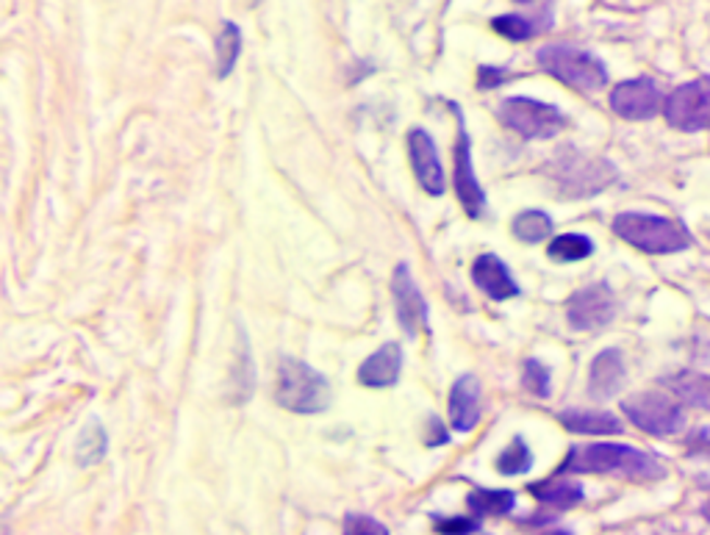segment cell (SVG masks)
Returning <instances> with one entry per match:
<instances>
[{"label":"cell","instance_id":"obj_14","mask_svg":"<svg viewBox=\"0 0 710 535\" xmlns=\"http://www.w3.org/2000/svg\"><path fill=\"white\" fill-rule=\"evenodd\" d=\"M472 280L474 286L483 294H489L492 300H511L519 294V283L511 278L503 258H497L494 253H483V256L472 264Z\"/></svg>","mask_w":710,"mask_h":535},{"label":"cell","instance_id":"obj_22","mask_svg":"<svg viewBox=\"0 0 710 535\" xmlns=\"http://www.w3.org/2000/svg\"><path fill=\"white\" fill-rule=\"evenodd\" d=\"M109 436L106 430L100 428L98 422H92L89 428H84L81 438L75 442V463L78 467H94L106 458Z\"/></svg>","mask_w":710,"mask_h":535},{"label":"cell","instance_id":"obj_26","mask_svg":"<svg viewBox=\"0 0 710 535\" xmlns=\"http://www.w3.org/2000/svg\"><path fill=\"white\" fill-rule=\"evenodd\" d=\"M530 463H533V455H530V447L524 444V438H514L508 447L499 453L497 458V472L499 474H522L528 472Z\"/></svg>","mask_w":710,"mask_h":535},{"label":"cell","instance_id":"obj_30","mask_svg":"<svg viewBox=\"0 0 710 535\" xmlns=\"http://www.w3.org/2000/svg\"><path fill=\"white\" fill-rule=\"evenodd\" d=\"M436 524H439V530H442L444 535H472V533H478V530H480L478 519H467V517L444 519V522H436Z\"/></svg>","mask_w":710,"mask_h":535},{"label":"cell","instance_id":"obj_16","mask_svg":"<svg viewBox=\"0 0 710 535\" xmlns=\"http://www.w3.org/2000/svg\"><path fill=\"white\" fill-rule=\"evenodd\" d=\"M400 372H403V349L397 344H383L362 364L358 380L367 388H389L397 383Z\"/></svg>","mask_w":710,"mask_h":535},{"label":"cell","instance_id":"obj_9","mask_svg":"<svg viewBox=\"0 0 710 535\" xmlns=\"http://www.w3.org/2000/svg\"><path fill=\"white\" fill-rule=\"evenodd\" d=\"M613 311H617V303H613L611 289L605 286V283L580 289L567 303V319L574 330L605 328L613 319Z\"/></svg>","mask_w":710,"mask_h":535},{"label":"cell","instance_id":"obj_32","mask_svg":"<svg viewBox=\"0 0 710 535\" xmlns=\"http://www.w3.org/2000/svg\"><path fill=\"white\" fill-rule=\"evenodd\" d=\"M702 513H705V519H708V522H710V499H708V502H705Z\"/></svg>","mask_w":710,"mask_h":535},{"label":"cell","instance_id":"obj_11","mask_svg":"<svg viewBox=\"0 0 710 535\" xmlns=\"http://www.w3.org/2000/svg\"><path fill=\"white\" fill-rule=\"evenodd\" d=\"M458 144H455V189H458V200H461L464 212L469 217H480L486 208V192L478 183V175L472 167V139H469L467 128H464L461 117H458Z\"/></svg>","mask_w":710,"mask_h":535},{"label":"cell","instance_id":"obj_21","mask_svg":"<svg viewBox=\"0 0 710 535\" xmlns=\"http://www.w3.org/2000/svg\"><path fill=\"white\" fill-rule=\"evenodd\" d=\"M669 388L674 392V397L683 399L686 405H694V408L710 411V378L708 374L680 372L677 378L669 380Z\"/></svg>","mask_w":710,"mask_h":535},{"label":"cell","instance_id":"obj_25","mask_svg":"<svg viewBox=\"0 0 710 535\" xmlns=\"http://www.w3.org/2000/svg\"><path fill=\"white\" fill-rule=\"evenodd\" d=\"M547 253L553 262L572 264V262H583V258L592 256L594 244H592V239L580 237V233H563V237L553 239V244H549Z\"/></svg>","mask_w":710,"mask_h":535},{"label":"cell","instance_id":"obj_23","mask_svg":"<svg viewBox=\"0 0 710 535\" xmlns=\"http://www.w3.org/2000/svg\"><path fill=\"white\" fill-rule=\"evenodd\" d=\"M242 53V31L237 23H223L217 37V78H228L233 73Z\"/></svg>","mask_w":710,"mask_h":535},{"label":"cell","instance_id":"obj_3","mask_svg":"<svg viewBox=\"0 0 710 535\" xmlns=\"http://www.w3.org/2000/svg\"><path fill=\"white\" fill-rule=\"evenodd\" d=\"M275 403L292 413H322L331 403V386L308 364L281 358L275 372Z\"/></svg>","mask_w":710,"mask_h":535},{"label":"cell","instance_id":"obj_19","mask_svg":"<svg viewBox=\"0 0 710 535\" xmlns=\"http://www.w3.org/2000/svg\"><path fill=\"white\" fill-rule=\"evenodd\" d=\"M530 494L538 499V502L549 505L555 511H569L578 502H583V486L580 483H572V480H542L536 486H530Z\"/></svg>","mask_w":710,"mask_h":535},{"label":"cell","instance_id":"obj_31","mask_svg":"<svg viewBox=\"0 0 710 535\" xmlns=\"http://www.w3.org/2000/svg\"><path fill=\"white\" fill-rule=\"evenodd\" d=\"M499 75L497 67H480V87H497Z\"/></svg>","mask_w":710,"mask_h":535},{"label":"cell","instance_id":"obj_8","mask_svg":"<svg viewBox=\"0 0 710 535\" xmlns=\"http://www.w3.org/2000/svg\"><path fill=\"white\" fill-rule=\"evenodd\" d=\"M663 117L683 133L710 128V78H697L674 89L663 103Z\"/></svg>","mask_w":710,"mask_h":535},{"label":"cell","instance_id":"obj_6","mask_svg":"<svg viewBox=\"0 0 710 535\" xmlns=\"http://www.w3.org/2000/svg\"><path fill=\"white\" fill-rule=\"evenodd\" d=\"M497 114L511 131H517L524 139H553L567 125L561 109L533 98H505L499 103Z\"/></svg>","mask_w":710,"mask_h":535},{"label":"cell","instance_id":"obj_35","mask_svg":"<svg viewBox=\"0 0 710 535\" xmlns=\"http://www.w3.org/2000/svg\"><path fill=\"white\" fill-rule=\"evenodd\" d=\"M555 535H569V533H555Z\"/></svg>","mask_w":710,"mask_h":535},{"label":"cell","instance_id":"obj_34","mask_svg":"<svg viewBox=\"0 0 710 535\" xmlns=\"http://www.w3.org/2000/svg\"><path fill=\"white\" fill-rule=\"evenodd\" d=\"M517 3H533V0H517Z\"/></svg>","mask_w":710,"mask_h":535},{"label":"cell","instance_id":"obj_27","mask_svg":"<svg viewBox=\"0 0 710 535\" xmlns=\"http://www.w3.org/2000/svg\"><path fill=\"white\" fill-rule=\"evenodd\" d=\"M492 28L497 34H503V37L514 39V42H524V39H530L533 34H536L533 23L524 17H519V14H503V17H494Z\"/></svg>","mask_w":710,"mask_h":535},{"label":"cell","instance_id":"obj_1","mask_svg":"<svg viewBox=\"0 0 710 535\" xmlns=\"http://www.w3.org/2000/svg\"><path fill=\"white\" fill-rule=\"evenodd\" d=\"M561 472L569 474H619L630 480L661 477L663 467L655 461L652 455L638 453L624 444H586V447H572L567 461L561 463Z\"/></svg>","mask_w":710,"mask_h":535},{"label":"cell","instance_id":"obj_4","mask_svg":"<svg viewBox=\"0 0 710 535\" xmlns=\"http://www.w3.org/2000/svg\"><path fill=\"white\" fill-rule=\"evenodd\" d=\"M536 62L544 73L553 75L555 81L567 84L578 92H597L608 84L605 64L592 56L588 50L572 48V44H547L538 50Z\"/></svg>","mask_w":710,"mask_h":535},{"label":"cell","instance_id":"obj_24","mask_svg":"<svg viewBox=\"0 0 710 535\" xmlns=\"http://www.w3.org/2000/svg\"><path fill=\"white\" fill-rule=\"evenodd\" d=\"M514 237L524 244H538L553 233V219L547 217L544 212H536V208H530V212H522L517 219H514Z\"/></svg>","mask_w":710,"mask_h":535},{"label":"cell","instance_id":"obj_13","mask_svg":"<svg viewBox=\"0 0 710 535\" xmlns=\"http://www.w3.org/2000/svg\"><path fill=\"white\" fill-rule=\"evenodd\" d=\"M408 156H411L419 187H422L428 194H433V198L444 194L447 181H444L442 158H439L436 142L430 139L428 131H422V128H414V131L408 133Z\"/></svg>","mask_w":710,"mask_h":535},{"label":"cell","instance_id":"obj_5","mask_svg":"<svg viewBox=\"0 0 710 535\" xmlns=\"http://www.w3.org/2000/svg\"><path fill=\"white\" fill-rule=\"evenodd\" d=\"M549 175L567 198H592L617 181V169L605 158H594L574 148H563L549 164Z\"/></svg>","mask_w":710,"mask_h":535},{"label":"cell","instance_id":"obj_17","mask_svg":"<svg viewBox=\"0 0 710 535\" xmlns=\"http://www.w3.org/2000/svg\"><path fill=\"white\" fill-rule=\"evenodd\" d=\"M624 383V361L619 349H603L594 358L592 374H588V388L594 397H613Z\"/></svg>","mask_w":710,"mask_h":535},{"label":"cell","instance_id":"obj_15","mask_svg":"<svg viewBox=\"0 0 710 535\" xmlns=\"http://www.w3.org/2000/svg\"><path fill=\"white\" fill-rule=\"evenodd\" d=\"M480 419V383L472 374L455 380L449 388V424L458 433H469Z\"/></svg>","mask_w":710,"mask_h":535},{"label":"cell","instance_id":"obj_10","mask_svg":"<svg viewBox=\"0 0 710 535\" xmlns=\"http://www.w3.org/2000/svg\"><path fill=\"white\" fill-rule=\"evenodd\" d=\"M663 92L652 78H633L613 87L611 109L622 119H649L663 109Z\"/></svg>","mask_w":710,"mask_h":535},{"label":"cell","instance_id":"obj_7","mask_svg":"<svg viewBox=\"0 0 710 535\" xmlns=\"http://www.w3.org/2000/svg\"><path fill=\"white\" fill-rule=\"evenodd\" d=\"M622 411L630 422L644 433H649V436H672L686 422V413H683L680 403H674L672 397L661 392L633 394L622 403Z\"/></svg>","mask_w":710,"mask_h":535},{"label":"cell","instance_id":"obj_20","mask_svg":"<svg viewBox=\"0 0 710 535\" xmlns=\"http://www.w3.org/2000/svg\"><path fill=\"white\" fill-rule=\"evenodd\" d=\"M517 494L508 488H474L467 497V508L474 513V519L483 517H505L514 511Z\"/></svg>","mask_w":710,"mask_h":535},{"label":"cell","instance_id":"obj_18","mask_svg":"<svg viewBox=\"0 0 710 535\" xmlns=\"http://www.w3.org/2000/svg\"><path fill=\"white\" fill-rule=\"evenodd\" d=\"M558 419L563 428L572 433H583V436H617V433H622V422L605 411H563Z\"/></svg>","mask_w":710,"mask_h":535},{"label":"cell","instance_id":"obj_12","mask_svg":"<svg viewBox=\"0 0 710 535\" xmlns=\"http://www.w3.org/2000/svg\"><path fill=\"white\" fill-rule=\"evenodd\" d=\"M394 305H397V322L408 336H419V330H428V303L419 292L417 280L411 278L408 267L400 264L392 278Z\"/></svg>","mask_w":710,"mask_h":535},{"label":"cell","instance_id":"obj_2","mask_svg":"<svg viewBox=\"0 0 710 535\" xmlns=\"http://www.w3.org/2000/svg\"><path fill=\"white\" fill-rule=\"evenodd\" d=\"M613 233L642 253H655V256H669V253L692 247V233L686 231V225L677 219L658 217V214H619L613 219Z\"/></svg>","mask_w":710,"mask_h":535},{"label":"cell","instance_id":"obj_28","mask_svg":"<svg viewBox=\"0 0 710 535\" xmlns=\"http://www.w3.org/2000/svg\"><path fill=\"white\" fill-rule=\"evenodd\" d=\"M524 388H528L530 394H536V397H547L549 394V369L544 367L538 358H530V361H524Z\"/></svg>","mask_w":710,"mask_h":535},{"label":"cell","instance_id":"obj_29","mask_svg":"<svg viewBox=\"0 0 710 535\" xmlns=\"http://www.w3.org/2000/svg\"><path fill=\"white\" fill-rule=\"evenodd\" d=\"M342 535H389V530L386 524L367 517V513H347V517H344Z\"/></svg>","mask_w":710,"mask_h":535},{"label":"cell","instance_id":"obj_33","mask_svg":"<svg viewBox=\"0 0 710 535\" xmlns=\"http://www.w3.org/2000/svg\"><path fill=\"white\" fill-rule=\"evenodd\" d=\"M472 535H492V533H483V530H478V533H472Z\"/></svg>","mask_w":710,"mask_h":535}]
</instances>
